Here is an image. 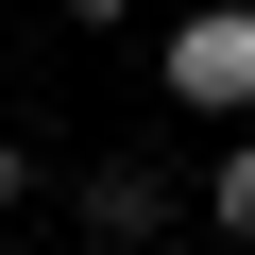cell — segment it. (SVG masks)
Wrapping results in <instances>:
<instances>
[{
    "mask_svg": "<svg viewBox=\"0 0 255 255\" xmlns=\"http://www.w3.org/2000/svg\"><path fill=\"white\" fill-rule=\"evenodd\" d=\"M204 187L187 170H153V153H102V170H68V221L102 238V255H170V221H187Z\"/></svg>",
    "mask_w": 255,
    "mask_h": 255,
    "instance_id": "6da1fadb",
    "label": "cell"
},
{
    "mask_svg": "<svg viewBox=\"0 0 255 255\" xmlns=\"http://www.w3.org/2000/svg\"><path fill=\"white\" fill-rule=\"evenodd\" d=\"M51 17H136V0H51Z\"/></svg>",
    "mask_w": 255,
    "mask_h": 255,
    "instance_id": "5b68a950",
    "label": "cell"
},
{
    "mask_svg": "<svg viewBox=\"0 0 255 255\" xmlns=\"http://www.w3.org/2000/svg\"><path fill=\"white\" fill-rule=\"evenodd\" d=\"M187 187H204V221H221V238L255 255V119H221V153H204Z\"/></svg>",
    "mask_w": 255,
    "mask_h": 255,
    "instance_id": "3957f363",
    "label": "cell"
},
{
    "mask_svg": "<svg viewBox=\"0 0 255 255\" xmlns=\"http://www.w3.org/2000/svg\"><path fill=\"white\" fill-rule=\"evenodd\" d=\"M153 85H170L187 119H255V0H204V17H170Z\"/></svg>",
    "mask_w": 255,
    "mask_h": 255,
    "instance_id": "7a4b0ae2",
    "label": "cell"
},
{
    "mask_svg": "<svg viewBox=\"0 0 255 255\" xmlns=\"http://www.w3.org/2000/svg\"><path fill=\"white\" fill-rule=\"evenodd\" d=\"M34 187H51V153H34V136H17V119H0V221H17V204H34Z\"/></svg>",
    "mask_w": 255,
    "mask_h": 255,
    "instance_id": "277c9868",
    "label": "cell"
}]
</instances>
